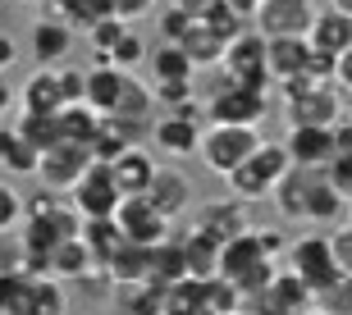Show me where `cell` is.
Wrapping results in <instances>:
<instances>
[{"label":"cell","mask_w":352,"mask_h":315,"mask_svg":"<svg viewBox=\"0 0 352 315\" xmlns=\"http://www.w3.org/2000/svg\"><path fill=\"white\" fill-rule=\"evenodd\" d=\"M224 82H238V87H252V92H270L274 82L265 73V37L256 27H243L229 46H224Z\"/></svg>","instance_id":"6"},{"label":"cell","mask_w":352,"mask_h":315,"mask_svg":"<svg viewBox=\"0 0 352 315\" xmlns=\"http://www.w3.org/2000/svg\"><path fill=\"white\" fill-rule=\"evenodd\" d=\"M348 206H352V201L343 197L334 183H329V170H325V178L311 187V201H307V220H311V224H339Z\"/></svg>","instance_id":"35"},{"label":"cell","mask_w":352,"mask_h":315,"mask_svg":"<svg viewBox=\"0 0 352 315\" xmlns=\"http://www.w3.org/2000/svg\"><path fill=\"white\" fill-rule=\"evenodd\" d=\"M334 82H339L343 92H352V46L339 55V73H334Z\"/></svg>","instance_id":"52"},{"label":"cell","mask_w":352,"mask_h":315,"mask_svg":"<svg viewBox=\"0 0 352 315\" xmlns=\"http://www.w3.org/2000/svg\"><path fill=\"white\" fill-rule=\"evenodd\" d=\"M105 60H110V65H119V69H133V65H142V60H146V41H142V37H138V32L129 27V32H124V37L115 41V51L105 55Z\"/></svg>","instance_id":"41"},{"label":"cell","mask_w":352,"mask_h":315,"mask_svg":"<svg viewBox=\"0 0 352 315\" xmlns=\"http://www.w3.org/2000/svg\"><path fill=\"white\" fill-rule=\"evenodd\" d=\"M156 87V96L165 105H183V101H192V82H151Z\"/></svg>","instance_id":"47"},{"label":"cell","mask_w":352,"mask_h":315,"mask_svg":"<svg viewBox=\"0 0 352 315\" xmlns=\"http://www.w3.org/2000/svg\"><path fill=\"white\" fill-rule=\"evenodd\" d=\"M316 302L325 306V311H334V315H352V275H343L339 283H329Z\"/></svg>","instance_id":"43"},{"label":"cell","mask_w":352,"mask_h":315,"mask_svg":"<svg viewBox=\"0 0 352 315\" xmlns=\"http://www.w3.org/2000/svg\"><path fill=\"white\" fill-rule=\"evenodd\" d=\"M329 5H339V10H348V14H352V0H329Z\"/></svg>","instance_id":"57"},{"label":"cell","mask_w":352,"mask_h":315,"mask_svg":"<svg viewBox=\"0 0 352 315\" xmlns=\"http://www.w3.org/2000/svg\"><path fill=\"white\" fill-rule=\"evenodd\" d=\"M23 220H28V197L14 183H0V237L14 233Z\"/></svg>","instance_id":"40"},{"label":"cell","mask_w":352,"mask_h":315,"mask_svg":"<svg viewBox=\"0 0 352 315\" xmlns=\"http://www.w3.org/2000/svg\"><path fill=\"white\" fill-rule=\"evenodd\" d=\"M82 242L91 247L96 270H105V265H110V256H115L129 237H124V229H119L115 220H87V224H82Z\"/></svg>","instance_id":"33"},{"label":"cell","mask_w":352,"mask_h":315,"mask_svg":"<svg viewBox=\"0 0 352 315\" xmlns=\"http://www.w3.org/2000/svg\"><path fill=\"white\" fill-rule=\"evenodd\" d=\"M160 315H210L206 311V279H179L160 292Z\"/></svg>","instance_id":"28"},{"label":"cell","mask_w":352,"mask_h":315,"mask_svg":"<svg viewBox=\"0 0 352 315\" xmlns=\"http://www.w3.org/2000/svg\"><path fill=\"white\" fill-rule=\"evenodd\" d=\"M234 315H256V311H248V306H238V311H234Z\"/></svg>","instance_id":"58"},{"label":"cell","mask_w":352,"mask_h":315,"mask_svg":"<svg viewBox=\"0 0 352 315\" xmlns=\"http://www.w3.org/2000/svg\"><path fill=\"white\" fill-rule=\"evenodd\" d=\"M325 178V170L316 165H293V170L279 178V187L270 192V201L279 206L284 220H307V201H311V187Z\"/></svg>","instance_id":"15"},{"label":"cell","mask_w":352,"mask_h":315,"mask_svg":"<svg viewBox=\"0 0 352 315\" xmlns=\"http://www.w3.org/2000/svg\"><path fill=\"white\" fill-rule=\"evenodd\" d=\"M119 201H124V192H119L115 165H105V160H91V170L69 187V206L78 210L82 220H115Z\"/></svg>","instance_id":"7"},{"label":"cell","mask_w":352,"mask_h":315,"mask_svg":"<svg viewBox=\"0 0 352 315\" xmlns=\"http://www.w3.org/2000/svg\"><path fill=\"white\" fill-rule=\"evenodd\" d=\"M69 51H74V27L65 19L41 14L37 23H32V60L37 65H65Z\"/></svg>","instance_id":"20"},{"label":"cell","mask_w":352,"mask_h":315,"mask_svg":"<svg viewBox=\"0 0 352 315\" xmlns=\"http://www.w3.org/2000/svg\"><path fill=\"white\" fill-rule=\"evenodd\" d=\"M129 32V23L124 19H101V23H91L87 27V51H91V60H105V55L115 51V41Z\"/></svg>","instance_id":"39"},{"label":"cell","mask_w":352,"mask_h":315,"mask_svg":"<svg viewBox=\"0 0 352 315\" xmlns=\"http://www.w3.org/2000/svg\"><path fill=\"white\" fill-rule=\"evenodd\" d=\"M256 237H261L265 256H274V261H279V256H284V251H288V237L279 233V229H256Z\"/></svg>","instance_id":"48"},{"label":"cell","mask_w":352,"mask_h":315,"mask_svg":"<svg viewBox=\"0 0 352 315\" xmlns=\"http://www.w3.org/2000/svg\"><path fill=\"white\" fill-rule=\"evenodd\" d=\"M261 142H265L261 128H252V124H210V128L201 132L197 156L206 160V170H215L224 178V174H234Z\"/></svg>","instance_id":"5"},{"label":"cell","mask_w":352,"mask_h":315,"mask_svg":"<svg viewBox=\"0 0 352 315\" xmlns=\"http://www.w3.org/2000/svg\"><path fill=\"white\" fill-rule=\"evenodd\" d=\"M307 41H311V51L334 55V60H339V55L352 46V14L339 10V5L316 10V23H311V32H307Z\"/></svg>","instance_id":"16"},{"label":"cell","mask_w":352,"mask_h":315,"mask_svg":"<svg viewBox=\"0 0 352 315\" xmlns=\"http://www.w3.org/2000/svg\"><path fill=\"white\" fill-rule=\"evenodd\" d=\"M146 60H151V78H156V82H192L197 78L192 55L183 51L179 41H160Z\"/></svg>","instance_id":"25"},{"label":"cell","mask_w":352,"mask_h":315,"mask_svg":"<svg viewBox=\"0 0 352 315\" xmlns=\"http://www.w3.org/2000/svg\"><path fill=\"white\" fill-rule=\"evenodd\" d=\"M179 242H183V256H188V279H215L220 275V242L215 237L188 229Z\"/></svg>","instance_id":"29"},{"label":"cell","mask_w":352,"mask_h":315,"mask_svg":"<svg viewBox=\"0 0 352 315\" xmlns=\"http://www.w3.org/2000/svg\"><path fill=\"white\" fill-rule=\"evenodd\" d=\"M352 151V115H343L334 124V156H348Z\"/></svg>","instance_id":"50"},{"label":"cell","mask_w":352,"mask_h":315,"mask_svg":"<svg viewBox=\"0 0 352 315\" xmlns=\"http://www.w3.org/2000/svg\"><path fill=\"white\" fill-rule=\"evenodd\" d=\"M65 105L60 92V65H37L19 87V110H37V115H55Z\"/></svg>","instance_id":"18"},{"label":"cell","mask_w":352,"mask_h":315,"mask_svg":"<svg viewBox=\"0 0 352 315\" xmlns=\"http://www.w3.org/2000/svg\"><path fill=\"white\" fill-rule=\"evenodd\" d=\"M192 23H197L192 14H188V10H179V5L170 0V5L160 10V41H183Z\"/></svg>","instance_id":"42"},{"label":"cell","mask_w":352,"mask_h":315,"mask_svg":"<svg viewBox=\"0 0 352 315\" xmlns=\"http://www.w3.org/2000/svg\"><path fill=\"white\" fill-rule=\"evenodd\" d=\"M129 73L133 69H119V65H110V60H96V65L87 69V105L96 110V115H115Z\"/></svg>","instance_id":"22"},{"label":"cell","mask_w":352,"mask_h":315,"mask_svg":"<svg viewBox=\"0 0 352 315\" xmlns=\"http://www.w3.org/2000/svg\"><path fill=\"white\" fill-rule=\"evenodd\" d=\"M146 201H151L165 220H179L183 210H192V183H188L179 170H156V178L146 187Z\"/></svg>","instance_id":"21"},{"label":"cell","mask_w":352,"mask_h":315,"mask_svg":"<svg viewBox=\"0 0 352 315\" xmlns=\"http://www.w3.org/2000/svg\"><path fill=\"white\" fill-rule=\"evenodd\" d=\"M248 201H238V197H215V201H201V206L192 210V229L197 233H206L215 237V242H234L238 233H248L252 224H248Z\"/></svg>","instance_id":"12"},{"label":"cell","mask_w":352,"mask_h":315,"mask_svg":"<svg viewBox=\"0 0 352 315\" xmlns=\"http://www.w3.org/2000/svg\"><path fill=\"white\" fill-rule=\"evenodd\" d=\"M65 279L55 275H37L32 279V315H65Z\"/></svg>","instance_id":"38"},{"label":"cell","mask_w":352,"mask_h":315,"mask_svg":"<svg viewBox=\"0 0 352 315\" xmlns=\"http://www.w3.org/2000/svg\"><path fill=\"white\" fill-rule=\"evenodd\" d=\"M151 10H156V0H115V19H124V23H138Z\"/></svg>","instance_id":"46"},{"label":"cell","mask_w":352,"mask_h":315,"mask_svg":"<svg viewBox=\"0 0 352 315\" xmlns=\"http://www.w3.org/2000/svg\"><path fill=\"white\" fill-rule=\"evenodd\" d=\"M14 132H19L23 142H32L37 151H46V146H55V142H60L55 115H37V110H19V124H14Z\"/></svg>","instance_id":"37"},{"label":"cell","mask_w":352,"mask_h":315,"mask_svg":"<svg viewBox=\"0 0 352 315\" xmlns=\"http://www.w3.org/2000/svg\"><path fill=\"white\" fill-rule=\"evenodd\" d=\"M96 124H101V115H96L87 101H69V105H60V110H55L60 142H82V146H91V137H96Z\"/></svg>","instance_id":"26"},{"label":"cell","mask_w":352,"mask_h":315,"mask_svg":"<svg viewBox=\"0 0 352 315\" xmlns=\"http://www.w3.org/2000/svg\"><path fill=\"white\" fill-rule=\"evenodd\" d=\"M110 283H124V288H138V283H146L151 279V247H142V242H124V247L110 256V265L101 270Z\"/></svg>","instance_id":"24"},{"label":"cell","mask_w":352,"mask_h":315,"mask_svg":"<svg viewBox=\"0 0 352 315\" xmlns=\"http://www.w3.org/2000/svg\"><path fill=\"white\" fill-rule=\"evenodd\" d=\"M14 65V37L0 27V69H10Z\"/></svg>","instance_id":"55"},{"label":"cell","mask_w":352,"mask_h":315,"mask_svg":"<svg viewBox=\"0 0 352 315\" xmlns=\"http://www.w3.org/2000/svg\"><path fill=\"white\" fill-rule=\"evenodd\" d=\"M0 165H5L10 174H37L41 151L32 142H23L14 128H0Z\"/></svg>","instance_id":"36"},{"label":"cell","mask_w":352,"mask_h":315,"mask_svg":"<svg viewBox=\"0 0 352 315\" xmlns=\"http://www.w3.org/2000/svg\"><path fill=\"white\" fill-rule=\"evenodd\" d=\"M179 279H188V256H183V242H174V237H165L160 247H151V288H170V283H179Z\"/></svg>","instance_id":"32"},{"label":"cell","mask_w":352,"mask_h":315,"mask_svg":"<svg viewBox=\"0 0 352 315\" xmlns=\"http://www.w3.org/2000/svg\"><path fill=\"white\" fill-rule=\"evenodd\" d=\"M156 160H151V151H146L142 142L138 146H129L124 156L115 160V178H119V192L124 197H142L146 187H151V178H156Z\"/></svg>","instance_id":"23"},{"label":"cell","mask_w":352,"mask_h":315,"mask_svg":"<svg viewBox=\"0 0 352 315\" xmlns=\"http://www.w3.org/2000/svg\"><path fill=\"white\" fill-rule=\"evenodd\" d=\"M279 96H284V119L288 128L298 124H320V128H334L343 119V87L339 82H316V78H293L279 82Z\"/></svg>","instance_id":"1"},{"label":"cell","mask_w":352,"mask_h":315,"mask_svg":"<svg viewBox=\"0 0 352 315\" xmlns=\"http://www.w3.org/2000/svg\"><path fill=\"white\" fill-rule=\"evenodd\" d=\"M151 142H156L160 151H170V156H197L201 128H197V119L174 110V115H160L156 124H151Z\"/></svg>","instance_id":"19"},{"label":"cell","mask_w":352,"mask_h":315,"mask_svg":"<svg viewBox=\"0 0 352 315\" xmlns=\"http://www.w3.org/2000/svg\"><path fill=\"white\" fill-rule=\"evenodd\" d=\"M288 170H293L288 146L284 142H261L234 174H224V183H229V197H238V201H265Z\"/></svg>","instance_id":"2"},{"label":"cell","mask_w":352,"mask_h":315,"mask_svg":"<svg viewBox=\"0 0 352 315\" xmlns=\"http://www.w3.org/2000/svg\"><path fill=\"white\" fill-rule=\"evenodd\" d=\"M179 46L192 55L197 69H206V65H220V60H224V46H229V37H220L210 23H192V27H188V37H183Z\"/></svg>","instance_id":"34"},{"label":"cell","mask_w":352,"mask_h":315,"mask_svg":"<svg viewBox=\"0 0 352 315\" xmlns=\"http://www.w3.org/2000/svg\"><path fill=\"white\" fill-rule=\"evenodd\" d=\"M270 115V92H252V87H238V82H224L220 92L206 96V119L210 124H261Z\"/></svg>","instance_id":"9"},{"label":"cell","mask_w":352,"mask_h":315,"mask_svg":"<svg viewBox=\"0 0 352 315\" xmlns=\"http://www.w3.org/2000/svg\"><path fill=\"white\" fill-rule=\"evenodd\" d=\"M91 270H96V261H91V247L82 242V233L65 237V242L51 251V275L65 279V283H69V279H87Z\"/></svg>","instance_id":"30"},{"label":"cell","mask_w":352,"mask_h":315,"mask_svg":"<svg viewBox=\"0 0 352 315\" xmlns=\"http://www.w3.org/2000/svg\"><path fill=\"white\" fill-rule=\"evenodd\" d=\"M55 206H60V201H55L51 192H37V197H28V215H51Z\"/></svg>","instance_id":"53"},{"label":"cell","mask_w":352,"mask_h":315,"mask_svg":"<svg viewBox=\"0 0 352 315\" xmlns=\"http://www.w3.org/2000/svg\"><path fill=\"white\" fill-rule=\"evenodd\" d=\"M316 23V0H261L252 27L261 37H307Z\"/></svg>","instance_id":"10"},{"label":"cell","mask_w":352,"mask_h":315,"mask_svg":"<svg viewBox=\"0 0 352 315\" xmlns=\"http://www.w3.org/2000/svg\"><path fill=\"white\" fill-rule=\"evenodd\" d=\"M316 302V292L302 283L293 270H274V279L265 283L261 292H252V297H243V306L248 311H256V315H302L307 306Z\"/></svg>","instance_id":"8"},{"label":"cell","mask_w":352,"mask_h":315,"mask_svg":"<svg viewBox=\"0 0 352 315\" xmlns=\"http://www.w3.org/2000/svg\"><path fill=\"white\" fill-rule=\"evenodd\" d=\"M302 315H334V311H325V306H320V302H311V306H307V311H302Z\"/></svg>","instance_id":"56"},{"label":"cell","mask_w":352,"mask_h":315,"mask_svg":"<svg viewBox=\"0 0 352 315\" xmlns=\"http://www.w3.org/2000/svg\"><path fill=\"white\" fill-rule=\"evenodd\" d=\"M325 170H329V183H334V187L343 192V197L352 201V151H348V156H334V160L325 165Z\"/></svg>","instance_id":"45"},{"label":"cell","mask_w":352,"mask_h":315,"mask_svg":"<svg viewBox=\"0 0 352 315\" xmlns=\"http://www.w3.org/2000/svg\"><path fill=\"white\" fill-rule=\"evenodd\" d=\"M334 251H339V265H343V275H352V224L334 233Z\"/></svg>","instance_id":"49"},{"label":"cell","mask_w":352,"mask_h":315,"mask_svg":"<svg viewBox=\"0 0 352 315\" xmlns=\"http://www.w3.org/2000/svg\"><path fill=\"white\" fill-rule=\"evenodd\" d=\"M307 65H311V41L307 37H265V73H270L274 87L302 78Z\"/></svg>","instance_id":"14"},{"label":"cell","mask_w":352,"mask_h":315,"mask_svg":"<svg viewBox=\"0 0 352 315\" xmlns=\"http://www.w3.org/2000/svg\"><path fill=\"white\" fill-rule=\"evenodd\" d=\"M32 279L23 265L0 270V315H32Z\"/></svg>","instance_id":"31"},{"label":"cell","mask_w":352,"mask_h":315,"mask_svg":"<svg viewBox=\"0 0 352 315\" xmlns=\"http://www.w3.org/2000/svg\"><path fill=\"white\" fill-rule=\"evenodd\" d=\"M60 92H65V105L69 101H87V69L60 65Z\"/></svg>","instance_id":"44"},{"label":"cell","mask_w":352,"mask_h":315,"mask_svg":"<svg viewBox=\"0 0 352 315\" xmlns=\"http://www.w3.org/2000/svg\"><path fill=\"white\" fill-rule=\"evenodd\" d=\"M288 270L320 297L329 283L343 279L339 251H334V233H302L298 242H288Z\"/></svg>","instance_id":"4"},{"label":"cell","mask_w":352,"mask_h":315,"mask_svg":"<svg viewBox=\"0 0 352 315\" xmlns=\"http://www.w3.org/2000/svg\"><path fill=\"white\" fill-rule=\"evenodd\" d=\"M156 87H146L138 73H129L124 78V92H119V105H115V115L119 119H133V124H156Z\"/></svg>","instance_id":"27"},{"label":"cell","mask_w":352,"mask_h":315,"mask_svg":"<svg viewBox=\"0 0 352 315\" xmlns=\"http://www.w3.org/2000/svg\"><path fill=\"white\" fill-rule=\"evenodd\" d=\"M174 5H179V10H188L197 23H201V19H210V14L220 10V0H174Z\"/></svg>","instance_id":"51"},{"label":"cell","mask_w":352,"mask_h":315,"mask_svg":"<svg viewBox=\"0 0 352 315\" xmlns=\"http://www.w3.org/2000/svg\"><path fill=\"white\" fill-rule=\"evenodd\" d=\"M91 160H96V156H91V146H82V142H55V146L41 151L37 178H41V187H51V192H69V187L91 170Z\"/></svg>","instance_id":"11"},{"label":"cell","mask_w":352,"mask_h":315,"mask_svg":"<svg viewBox=\"0 0 352 315\" xmlns=\"http://www.w3.org/2000/svg\"><path fill=\"white\" fill-rule=\"evenodd\" d=\"M14 101H19V92H14V82L5 78V69H0V115H10Z\"/></svg>","instance_id":"54"},{"label":"cell","mask_w":352,"mask_h":315,"mask_svg":"<svg viewBox=\"0 0 352 315\" xmlns=\"http://www.w3.org/2000/svg\"><path fill=\"white\" fill-rule=\"evenodd\" d=\"M115 224L124 229V237H129V242H142V247H160V242H165V233H170V220H165V215L146 201V192H142V197H124V201H119Z\"/></svg>","instance_id":"13"},{"label":"cell","mask_w":352,"mask_h":315,"mask_svg":"<svg viewBox=\"0 0 352 315\" xmlns=\"http://www.w3.org/2000/svg\"><path fill=\"white\" fill-rule=\"evenodd\" d=\"M284 146H288V156H293V165H316V170H325L329 160H334V128L298 124V128H288Z\"/></svg>","instance_id":"17"},{"label":"cell","mask_w":352,"mask_h":315,"mask_svg":"<svg viewBox=\"0 0 352 315\" xmlns=\"http://www.w3.org/2000/svg\"><path fill=\"white\" fill-rule=\"evenodd\" d=\"M28 5H46V0H28Z\"/></svg>","instance_id":"59"},{"label":"cell","mask_w":352,"mask_h":315,"mask_svg":"<svg viewBox=\"0 0 352 315\" xmlns=\"http://www.w3.org/2000/svg\"><path fill=\"white\" fill-rule=\"evenodd\" d=\"M220 275L234 283L243 297H252V292H261L265 283L274 279V256H265L261 237H256V229H248V233H238L234 242H224L220 247Z\"/></svg>","instance_id":"3"}]
</instances>
